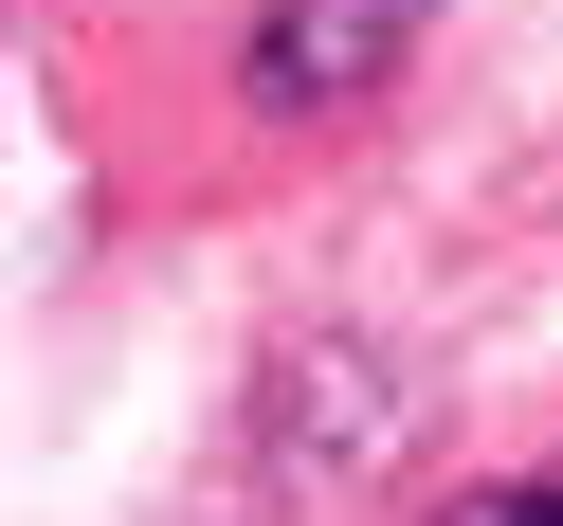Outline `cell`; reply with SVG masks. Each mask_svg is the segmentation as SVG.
Masks as SVG:
<instances>
[{
	"label": "cell",
	"mask_w": 563,
	"mask_h": 526,
	"mask_svg": "<svg viewBox=\"0 0 563 526\" xmlns=\"http://www.w3.org/2000/svg\"><path fill=\"white\" fill-rule=\"evenodd\" d=\"M400 436H418L400 345L309 327V345H273V363H255V400H236V454L200 472V526H291V508H328V490H364Z\"/></svg>",
	"instance_id": "6da1fadb"
},
{
	"label": "cell",
	"mask_w": 563,
	"mask_h": 526,
	"mask_svg": "<svg viewBox=\"0 0 563 526\" xmlns=\"http://www.w3.org/2000/svg\"><path fill=\"white\" fill-rule=\"evenodd\" d=\"M437 37V0H255L236 19V110L255 127H345L400 91V55Z\"/></svg>",
	"instance_id": "7a4b0ae2"
},
{
	"label": "cell",
	"mask_w": 563,
	"mask_h": 526,
	"mask_svg": "<svg viewBox=\"0 0 563 526\" xmlns=\"http://www.w3.org/2000/svg\"><path fill=\"white\" fill-rule=\"evenodd\" d=\"M437 526H563V454H545V472H490V490H454Z\"/></svg>",
	"instance_id": "3957f363"
}]
</instances>
